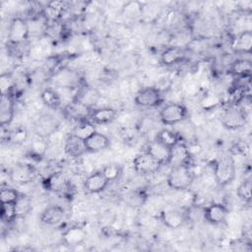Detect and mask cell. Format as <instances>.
I'll use <instances>...</instances> for the list:
<instances>
[{
	"label": "cell",
	"mask_w": 252,
	"mask_h": 252,
	"mask_svg": "<svg viewBox=\"0 0 252 252\" xmlns=\"http://www.w3.org/2000/svg\"><path fill=\"white\" fill-rule=\"evenodd\" d=\"M98 93L94 89H86L78 94L77 97L75 99L79 100L80 102L84 103L85 105L89 106L90 108H93L92 105L95 104V102L98 99Z\"/></svg>",
	"instance_id": "30"
},
{
	"label": "cell",
	"mask_w": 252,
	"mask_h": 252,
	"mask_svg": "<svg viewBox=\"0 0 252 252\" xmlns=\"http://www.w3.org/2000/svg\"><path fill=\"white\" fill-rule=\"evenodd\" d=\"M35 177V170L29 164H17L10 172V178L17 184H26L33 180Z\"/></svg>",
	"instance_id": "16"
},
{
	"label": "cell",
	"mask_w": 252,
	"mask_h": 252,
	"mask_svg": "<svg viewBox=\"0 0 252 252\" xmlns=\"http://www.w3.org/2000/svg\"><path fill=\"white\" fill-rule=\"evenodd\" d=\"M30 35V27L22 17H15L11 20L8 28V40L11 44L19 45L24 43Z\"/></svg>",
	"instance_id": "4"
},
{
	"label": "cell",
	"mask_w": 252,
	"mask_h": 252,
	"mask_svg": "<svg viewBox=\"0 0 252 252\" xmlns=\"http://www.w3.org/2000/svg\"><path fill=\"white\" fill-rule=\"evenodd\" d=\"M40 99L45 106L51 109H57L61 105L62 101L59 93L52 88L44 89L40 94Z\"/></svg>",
	"instance_id": "26"
},
{
	"label": "cell",
	"mask_w": 252,
	"mask_h": 252,
	"mask_svg": "<svg viewBox=\"0 0 252 252\" xmlns=\"http://www.w3.org/2000/svg\"><path fill=\"white\" fill-rule=\"evenodd\" d=\"M64 151L71 158H80L87 153L85 141L71 133L65 140Z\"/></svg>",
	"instance_id": "19"
},
{
	"label": "cell",
	"mask_w": 252,
	"mask_h": 252,
	"mask_svg": "<svg viewBox=\"0 0 252 252\" xmlns=\"http://www.w3.org/2000/svg\"><path fill=\"white\" fill-rule=\"evenodd\" d=\"M94 125L95 124H94L89 118L82 119L80 121H77V124L74 127L72 134L85 141L88 137H90L93 133L96 131Z\"/></svg>",
	"instance_id": "27"
},
{
	"label": "cell",
	"mask_w": 252,
	"mask_h": 252,
	"mask_svg": "<svg viewBox=\"0 0 252 252\" xmlns=\"http://www.w3.org/2000/svg\"><path fill=\"white\" fill-rule=\"evenodd\" d=\"M15 206H16L18 217H23V216L29 214L30 211L32 210L31 200L28 197L23 196L22 194H21L20 198L18 199V201L15 203Z\"/></svg>",
	"instance_id": "35"
},
{
	"label": "cell",
	"mask_w": 252,
	"mask_h": 252,
	"mask_svg": "<svg viewBox=\"0 0 252 252\" xmlns=\"http://www.w3.org/2000/svg\"><path fill=\"white\" fill-rule=\"evenodd\" d=\"M162 101V95L159 89L155 87H146L140 89L134 97V102L140 107H157Z\"/></svg>",
	"instance_id": "5"
},
{
	"label": "cell",
	"mask_w": 252,
	"mask_h": 252,
	"mask_svg": "<svg viewBox=\"0 0 252 252\" xmlns=\"http://www.w3.org/2000/svg\"><path fill=\"white\" fill-rule=\"evenodd\" d=\"M29 133L24 127H19L14 131H11V142L15 144H23L27 141Z\"/></svg>",
	"instance_id": "36"
},
{
	"label": "cell",
	"mask_w": 252,
	"mask_h": 252,
	"mask_svg": "<svg viewBox=\"0 0 252 252\" xmlns=\"http://www.w3.org/2000/svg\"><path fill=\"white\" fill-rule=\"evenodd\" d=\"M169 150L170 149L166 148L154 139L147 145L145 151L149 153L153 158H155L161 165H167L169 159Z\"/></svg>",
	"instance_id": "23"
},
{
	"label": "cell",
	"mask_w": 252,
	"mask_h": 252,
	"mask_svg": "<svg viewBox=\"0 0 252 252\" xmlns=\"http://www.w3.org/2000/svg\"><path fill=\"white\" fill-rule=\"evenodd\" d=\"M213 173L216 182L224 187L230 184L236 175L235 161L230 156H223L218 158L213 165Z\"/></svg>",
	"instance_id": "2"
},
{
	"label": "cell",
	"mask_w": 252,
	"mask_h": 252,
	"mask_svg": "<svg viewBox=\"0 0 252 252\" xmlns=\"http://www.w3.org/2000/svg\"><path fill=\"white\" fill-rule=\"evenodd\" d=\"M21 194L14 188L3 187L0 191L1 204H15L20 198Z\"/></svg>",
	"instance_id": "32"
},
{
	"label": "cell",
	"mask_w": 252,
	"mask_h": 252,
	"mask_svg": "<svg viewBox=\"0 0 252 252\" xmlns=\"http://www.w3.org/2000/svg\"><path fill=\"white\" fill-rule=\"evenodd\" d=\"M232 49L236 53L250 54L252 49V32L250 30H245L239 32L232 42Z\"/></svg>",
	"instance_id": "22"
},
{
	"label": "cell",
	"mask_w": 252,
	"mask_h": 252,
	"mask_svg": "<svg viewBox=\"0 0 252 252\" xmlns=\"http://www.w3.org/2000/svg\"><path fill=\"white\" fill-rule=\"evenodd\" d=\"M13 95H1L0 99V126H8L14 118Z\"/></svg>",
	"instance_id": "21"
},
{
	"label": "cell",
	"mask_w": 252,
	"mask_h": 252,
	"mask_svg": "<svg viewBox=\"0 0 252 252\" xmlns=\"http://www.w3.org/2000/svg\"><path fill=\"white\" fill-rule=\"evenodd\" d=\"M191 151L185 142L180 141L169 150V159L167 165L170 167L190 164Z\"/></svg>",
	"instance_id": "8"
},
{
	"label": "cell",
	"mask_w": 252,
	"mask_h": 252,
	"mask_svg": "<svg viewBox=\"0 0 252 252\" xmlns=\"http://www.w3.org/2000/svg\"><path fill=\"white\" fill-rule=\"evenodd\" d=\"M246 123L245 112L236 106L227 108L221 115V124L229 130L241 128Z\"/></svg>",
	"instance_id": "7"
},
{
	"label": "cell",
	"mask_w": 252,
	"mask_h": 252,
	"mask_svg": "<svg viewBox=\"0 0 252 252\" xmlns=\"http://www.w3.org/2000/svg\"><path fill=\"white\" fill-rule=\"evenodd\" d=\"M229 210L222 203H211L204 207V220L211 224L222 223L228 217Z\"/></svg>",
	"instance_id": "9"
},
{
	"label": "cell",
	"mask_w": 252,
	"mask_h": 252,
	"mask_svg": "<svg viewBox=\"0 0 252 252\" xmlns=\"http://www.w3.org/2000/svg\"><path fill=\"white\" fill-rule=\"evenodd\" d=\"M229 73L237 78L250 77L252 71V63L245 58H238L231 62L229 66Z\"/></svg>",
	"instance_id": "24"
},
{
	"label": "cell",
	"mask_w": 252,
	"mask_h": 252,
	"mask_svg": "<svg viewBox=\"0 0 252 252\" xmlns=\"http://www.w3.org/2000/svg\"><path fill=\"white\" fill-rule=\"evenodd\" d=\"M93 108H90L89 106L85 105L84 103L80 102L77 99L72 100L69 104L66 105L64 108V114L69 119L80 121L82 119H87L90 116V113Z\"/></svg>",
	"instance_id": "17"
},
{
	"label": "cell",
	"mask_w": 252,
	"mask_h": 252,
	"mask_svg": "<svg viewBox=\"0 0 252 252\" xmlns=\"http://www.w3.org/2000/svg\"><path fill=\"white\" fill-rule=\"evenodd\" d=\"M132 164L136 172L144 175L154 174L158 171L160 166H162L155 158H153L146 151L136 155L132 160Z\"/></svg>",
	"instance_id": "6"
},
{
	"label": "cell",
	"mask_w": 252,
	"mask_h": 252,
	"mask_svg": "<svg viewBox=\"0 0 252 252\" xmlns=\"http://www.w3.org/2000/svg\"><path fill=\"white\" fill-rule=\"evenodd\" d=\"M118 112L115 108L110 106H103L93 108L89 119L95 125H104L113 122L117 118Z\"/></svg>",
	"instance_id": "14"
},
{
	"label": "cell",
	"mask_w": 252,
	"mask_h": 252,
	"mask_svg": "<svg viewBox=\"0 0 252 252\" xmlns=\"http://www.w3.org/2000/svg\"><path fill=\"white\" fill-rule=\"evenodd\" d=\"M48 148L46 138L37 136L32 140L30 145V155L32 158L40 159L45 155Z\"/></svg>",
	"instance_id": "28"
},
{
	"label": "cell",
	"mask_w": 252,
	"mask_h": 252,
	"mask_svg": "<svg viewBox=\"0 0 252 252\" xmlns=\"http://www.w3.org/2000/svg\"><path fill=\"white\" fill-rule=\"evenodd\" d=\"M240 7L238 8L239 10L241 11H244L245 13L248 12L250 13L251 12V9H252V2L251 1H245V2H240L239 3Z\"/></svg>",
	"instance_id": "37"
},
{
	"label": "cell",
	"mask_w": 252,
	"mask_h": 252,
	"mask_svg": "<svg viewBox=\"0 0 252 252\" xmlns=\"http://www.w3.org/2000/svg\"><path fill=\"white\" fill-rule=\"evenodd\" d=\"M160 221L167 226L168 228L177 229L181 227L184 222L187 220L185 210L182 211L180 209H163L159 213Z\"/></svg>",
	"instance_id": "10"
},
{
	"label": "cell",
	"mask_w": 252,
	"mask_h": 252,
	"mask_svg": "<svg viewBox=\"0 0 252 252\" xmlns=\"http://www.w3.org/2000/svg\"><path fill=\"white\" fill-rule=\"evenodd\" d=\"M16 87V78L12 73H2L0 75L1 95H12Z\"/></svg>",
	"instance_id": "29"
},
{
	"label": "cell",
	"mask_w": 252,
	"mask_h": 252,
	"mask_svg": "<svg viewBox=\"0 0 252 252\" xmlns=\"http://www.w3.org/2000/svg\"><path fill=\"white\" fill-rule=\"evenodd\" d=\"M195 175L190 164L171 167L166 183L169 188L176 191H187L193 184Z\"/></svg>",
	"instance_id": "1"
},
{
	"label": "cell",
	"mask_w": 252,
	"mask_h": 252,
	"mask_svg": "<svg viewBox=\"0 0 252 252\" xmlns=\"http://www.w3.org/2000/svg\"><path fill=\"white\" fill-rule=\"evenodd\" d=\"M159 120L164 125H176L183 122L188 116L187 107L178 102H169L159 111Z\"/></svg>",
	"instance_id": "3"
},
{
	"label": "cell",
	"mask_w": 252,
	"mask_h": 252,
	"mask_svg": "<svg viewBox=\"0 0 252 252\" xmlns=\"http://www.w3.org/2000/svg\"><path fill=\"white\" fill-rule=\"evenodd\" d=\"M109 181L101 170L91 173L84 181V188L90 194H97L102 192L108 185Z\"/></svg>",
	"instance_id": "13"
},
{
	"label": "cell",
	"mask_w": 252,
	"mask_h": 252,
	"mask_svg": "<svg viewBox=\"0 0 252 252\" xmlns=\"http://www.w3.org/2000/svg\"><path fill=\"white\" fill-rule=\"evenodd\" d=\"M65 211L58 205H52L45 208L41 215L40 220L42 223L47 225H57L64 220Z\"/></svg>",
	"instance_id": "18"
},
{
	"label": "cell",
	"mask_w": 252,
	"mask_h": 252,
	"mask_svg": "<svg viewBox=\"0 0 252 252\" xmlns=\"http://www.w3.org/2000/svg\"><path fill=\"white\" fill-rule=\"evenodd\" d=\"M87 238L88 232L84 227L79 225H72L62 233L63 243L70 248H74L83 244Z\"/></svg>",
	"instance_id": "12"
},
{
	"label": "cell",
	"mask_w": 252,
	"mask_h": 252,
	"mask_svg": "<svg viewBox=\"0 0 252 252\" xmlns=\"http://www.w3.org/2000/svg\"><path fill=\"white\" fill-rule=\"evenodd\" d=\"M101 171L103 172V174L105 175L107 180L110 182V181L117 180L121 176L122 167H121V165H119L117 163H109V164L104 165L102 167Z\"/></svg>",
	"instance_id": "34"
},
{
	"label": "cell",
	"mask_w": 252,
	"mask_h": 252,
	"mask_svg": "<svg viewBox=\"0 0 252 252\" xmlns=\"http://www.w3.org/2000/svg\"><path fill=\"white\" fill-rule=\"evenodd\" d=\"M0 218L4 222H12L18 218L15 204H1Z\"/></svg>",
	"instance_id": "33"
},
{
	"label": "cell",
	"mask_w": 252,
	"mask_h": 252,
	"mask_svg": "<svg viewBox=\"0 0 252 252\" xmlns=\"http://www.w3.org/2000/svg\"><path fill=\"white\" fill-rule=\"evenodd\" d=\"M186 49L180 45H169L160 54V62L164 66H174L186 60Z\"/></svg>",
	"instance_id": "11"
},
{
	"label": "cell",
	"mask_w": 252,
	"mask_h": 252,
	"mask_svg": "<svg viewBox=\"0 0 252 252\" xmlns=\"http://www.w3.org/2000/svg\"><path fill=\"white\" fill-rule=\"evenodd\" d=\"M85 146L87 153H99L109 148L110 139L106 135L95 131L85 140Z\"/></svg>",
	"instance_id": "15"
},
{
	"label": "cell",
	"mask_w": 252,
	"mask_h": 252,
	"mask_svg": "<svg viewBox=\"0 0 252 252\" xmlns=\"http://www.w3.org/2000/svg\"><path fill=\"white\" fill-rule=\"evenodd\" d=\"M181 139L182 138L178 133H176L175 131L169 130V129L159 130L155 137V140L157 142L160 143L161 145L165 146L168 149H171L176 144H178L181 141Z\"/></svg>",
	"instance_id": "25"
},
{
	"label": "cell",
	"mask_w": 252,
	"mask_h": 252,
	"mask_svg": "<svg viewBox=\"0 0 252 252\" xmlns=\"http://www.w3.org/2000/svg\"><path fill=\"white\" fill-rule=\"evenodd\" d=\"M58 128L57 121L50 115L41 116L35 123V133L37 136L48 138L55 134Z\"/></svg>",
	"instance_id": "20"
},
{
	"label": "cell",
	"mask_w": 252,
	"mask_h": 252,
	"mask_svg": "<svg viewBox=\"0 0 252 252\" xmlns=\"http://www.w3.org/2000/svg\"><path fill=\"white\" fill-rule=\"evenodd\" d=\"M237 197L244 203H250L251 202V178L244 179L236 190Z\"/></svg>",
	"instance_id": "31"
}]
</instances>
